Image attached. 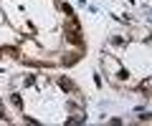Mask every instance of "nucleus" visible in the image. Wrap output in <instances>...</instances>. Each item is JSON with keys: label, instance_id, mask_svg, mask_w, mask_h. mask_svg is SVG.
<instances>
[{"label": "nucleus", "instance_id": "f257e3e1", "mask_svg": "<svg viewBox=\"0 0 152 126\" xmlns=\"http://www.w3.org/2000/svg\"><path fill=\"white\" fill-rule=\"evenodd\" d=\"M10 104L31 124H79L86 116L81 91L66 76L28 73L8 86Z\"/></svg>", "mask_w": 152, "mask_h": 126}, {"label": "nucleus", "instance_id": "f03ea898", "mask_svg": "<svg viewBox=\"0 0 152 126\" xmlns=\"http://www.w3.org/2000/svg\"><path fill=\"white\" fill-rule=\"evenodd\" d=\"M0 121H10V119H8V114L3 111V104H0Z\"/></svg>", "mask_w": 152, "mask_h": 126}]
</instances>
